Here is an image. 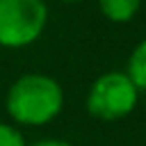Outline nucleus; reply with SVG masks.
Here are the masks:
<instances>
[{
	"label": "nucleus",
	"mask_w": 146,
	"mask_h": 146,
	"mask_svg": "<svg viewBox=\"0 0 146 146\" xmlns=\"http://www.w3.org/2000/svg\"><path fill=\"white\" fill-rule=\"evenodd\" d=\"M64 107V89L48 73L18 75L5 96V110L14 125H46L59 116Z\"/></svg>",
	"instance_id": "obj_1"
},
{
	"label": "nucleus",
	"mask_w": 146,
	"mask_h": 146,
	"mask_svg": "<svg viewBox=\"0 0 146 146\" xmlns=\"http://www.w3.org/2000/svg\"><path fill=\"white\" fill-rule=\"evenodd\" d=\"M139 103V91L125 71H107L100 73L84 98V107L89 116L98 121H121L135 112Z\"/></svg>",
	"instance_id": "obj_2"
},
{
	"label": "nucleus",
	"mask_w": 146,
	"mask_h": 146,
	"mask_svg": "<svg viewBox=\"0 0 146 146\" xmlns=\"http://www.w3.org/2000/svg\"><path fill=\"white\" fill-rule=\"evenodd\" d=\"M46 25V0H0V48H27L41 39Z\"/></svg>",
	"instance_id": "obj_3"
},
{
	"label": "nucleus",
	"mask_w": 146,
	"mask_h": 146,
	"mask_svg": "<svg viewBox=\"0 0 146 146\" xmlns=\"http://www.w3.org/2000/svg\"><path fill=\"white\" fill-rule=\"evenodd\" d=\"M141 2L144 0H96L103 18L110 23H116V25L135 21V16L141 9Z\"/></svg>",
	"instance_id": "obj_4"
},
{
	"label": "nucleus",
	"mask_w": 146,
	"mask_h": 146,
	"mask_svg": "<svg viewBox=\"0 0 146 146\" xmlns=\"http://www.w3.org/2000/svg\"><path fill=\"white\" fill-rule=\"evenodd\" d=\"M125 75L132 80L137 91H146V39H141L128 55L125 62Z\"/></svg>",
	"instance_id": "obj_5"
},
{
	"label": "nucleus",
	"mask_w": 146,
	"mask_h": 146,
	"mask_svg": "<svg viewBox=\"0 0 146 146\" xmlns=\"http://www.w3.org/2000/svg\"><path fill=\"white\" fill-rule=\"evenodd\" d=\"M0 146H27L23 132L14 123H0Z\"/></svg>",
	"instance_id": "obj_6"
},
{
	"label": "nucleus",
	"mask_w": 146,
	"mask_h": 146,
	"mask_svg": "<svg viewBox=\"0 0 146 146\" xmlns=\"http://www.w3.org/2000/svg\"><path fill=\"white\" fill-rule=\"evenodd\" d=\"M27 146H73V144H71V141H66V139L46 137V139H36V141H32V144H27Z\"/></svg>",
	"instance_id": "obj_7"
},
{
	"label": "nucleus",
	"mask_w": 146,
	"mask_h": 146,
	"mask_svg": "<svg viewBox=\"0 0 146 146\" xmlns=\"http://www.w3.org/2000/svg\"><path fill=\"white\" fill-rule=\"evenodd\" d=\"M57 2H64V5H75V2H84V0H57Z\"/></svg>",
	"instance_id": "obj_8"
}]
</instances>
